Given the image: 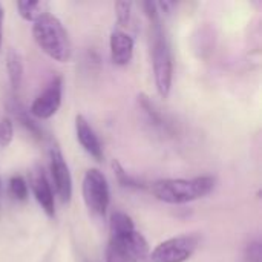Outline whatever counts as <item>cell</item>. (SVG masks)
Wrapping results in <instances>:
<instances>
[{"label": "cell", "instance_id": "1", "mask_svg": "<svg viewBox=\"0 0 262 262\" xmlns=\"http://www.w3.org/2000/svg\"><path fill=\"white\" fill-rule=\"evenodd\" d=\"M109 247L127 262H149L147 239L135 229L132 218L124 212H114L109 223Z\"/></svg>", "mask_w": 262, "mask_h": 262}, {"label": "cell", "instance_id": "2", "mask_svg": "<svg viewBox=\"0 0 262 262\" xmlns=\"http://www.w3.org/2000/svg\"><path fill=\"white\" fill-rule=\"evenodd\" d=\"M216 186V178L210 175L196 178H164L150 184L152 195L166 204H187L207 196Z\"/></svg>", "mask_w": 262, "mask_h": 262}, {"label": "cell", "instance_id": "3", "mask_svg": "<svg viewBox=\"0 0 262 262\" xmlns=\"http://www.w3.org/2000/svg\"><path fill=\"white\" fill-rule=\"evenodd\" d=\"M32 37L37 46L52 60L68 63L72 58V43L60 18L48 12L32 25Z\"/></svg>", "mask_w": 262, "mask_h": 262}, {"label": "cell", "instance_id": "4", "mask_svg": "<svg viewBox=\"0 0 262 262\" xmlns=\"http://www.w3.org/2000/svg\"><path fill=\"white\" fill-rule=\"evenodd\" d=\"M150 54H152V68L155 86L161 98H167L172 89L173 78V58L169 40L163 31L161 23L150 25Z\"/></svg>", "mask_w": 262, "mask_h": 262}, {"label": "cell", "instance_id": "5", "mask_svg": "<svg viewBox=\"0 0 262 262\" xmlns=\"http://www.w3.org/2000/svg\"><path fill=\"white\" fill-rule=\"evenodd\" d=\"M81 195L88 210L97 216L104 218L111 203V190L106 175L98 169L86 170L81 183Z\"/></svg>", "mask_w": 262, "mask_h": 262}, {"label": "cell", "instance_id": "6", "mask_svg": "<svg viewBox=\"0 0 262 262\" xmlns=\"http://www.w3.org/2000/svg\"><path fill=\"white\" fill-rule=\"evenodd\" d=\"M200 236L193 233L178 235L160 243L149 255V262H186L196 252Z\"/></svg>", "mask_w": 262, "mask_h": 262}, {"label": "cell", "instance_id": "7", "mask_svg": "<svg viewBox=\"0 0 262 262\" xmlns=\"http://www.w3.org/2000/svg\"><path fill=\"white\" fill-rule=\"evenodd\" d=\"M61 95H63V80L61 77H54L48 86L34 98L29 106V115L38 120H49L52 118L60 106H61Z\"/></svg>", "mask_w": 262, "mask_h": 262}, {"label": "cell", "instance_id": "8", "mask_svg": "<svg viewBox=\"0 0 262 262\" xmlns=\"http://www.w3.org/2000/svg\"><path fill=\"white\" fill-rule=\"evenodd\" d=\"M49 169L55 193L63 204H69L72 198V177L69 166L58 147H52L49 152Z\"/></svg>", "mask_w": 262, "mask_h": 262}, {"label": "cell", "instance_id": "9", "mask_svg": "<svg viewBox=\"0 0 262 262\" xmlns=\"http://www.w3.org/2000/svg\"><path fill=\"white\" fill-rule=\"evenodd\" d=\"M29 187L34 193L35 201L41 207V210L49 216H55V200L52 187L40 166H34V169L29 173Z\"/></svg>", "mask_w": 262, "mask_h": 262}, {"label": "cell", "instance_id": "10", "mask_svg": "<svg viewBox=\"0 0 262 262\" xmlns=\"http://www.w3.org/2000/svg\"><path fill=\"white\" fill-rule=\"evenodd\" d=\"M75 135H77V141L80 143V146L84 149L86 154H89L97 161L103 160V144L98 135L95 134L94 127L91 126V123L83 115L75 117Z\"/></svg>", "mask_w": 262, "mask_h": 262}, {"label": "cell", "instance_id": "11", "mask_svg": "<svg viewBox=\"0 0 262 262\" xmlns=\"http://www.w3.org/2000/svg\"><path fill=\"white\" fill-rule=\"evenodd\" d=\"M134 38L124 31H114L109 37L111 60L115 66H127L134 57Z\"/></svg>", "mask_w": 262, "mask_h": 262}, {"label": "cell", "instance_id": "12", "mask_svg": "<svg viewBox=\"0 0 262 262\" xmlns=\"http://www.w3.org/2000/svg\"><path fill=\"white\" fill-rule=\"evenodd\" d=\"M12 98H14V97H12ZM11 109H12V114H14V117L17 118V121L25 127V130H26L31 137H34L35 140H43V129L40 127L38 123L34 121V118L29 115V112H28L15 98L12 100Z\"/></svg>", "mask_w": 262, "mask_h": 262}, {"label": "cell", "instance_id": "13", "mask_svg": "<svg viewBox=\"0 0 262 262\" xmlns=\"http://www.w3.org/2000/svg\"><path fill=\"white\" fill-rule=\"evenodd\" d=\"M6 71L12 91H18L23 81V58L15 49H11L6 55Z\"/></svg>", "mask_w": 262, "mask_h": 262}, {"label": "cell", "instance_id": "14", "mask_svg": "<svg viewBox=\"0 0 262 262\" xmlns=\"http://www.w3.org/2000/svg\"><path fill=\"white\" fill-rule=\"evenodd\" d=\"M17 11L20 17L26 21H37L40 17L49 12V5L46 2H17Z\"/></svg>", "mask_w": 262, "mask_h": 262}, {"label": "cell", "instance_id": "15", "mask_svg": "<svg viewBox=\"0 0 262 262\" xmlns=\"http://www.w3.org/2000/svg\"><path fill=\"white\" fill-rule=\"evenodd\" d=\"M138 104L143 109V112L146 114L149 123L154 124V127H157V129H166L167 127L166 118L163 117V114L157 109V106L152 103V100L147 95L140 94L138 95Z\"/></svg>", "mask_w": 262, "mask_h": 262}, {"label": "cell", "instance_id": "16", "mask_svg": "<svg viewBox=\"0 0 262 262\" xmlns=\"http://www.w3.org/2000/svg\"><path fill=\"white\" fill-rule=\"evenodd\" d=\"M112 169L115 172V177H117L118 183L123 187H127V189H143L144 187V184L141 181H138L137 178H134L132 175H129L118 161H114L112 163Z\"/></svg>", "mask_w": 262, "mask_h": 262}, {"label": "cell", "instance_id": "17", "mask_svg": "<svg viewBox=\"0 0 262 262\" xmlns=\"http://www.w3.org/2000/svg\"><path fill=\"white\" fill-rule=\"evenodd\" d=\"M9 193H11L12 198L17 200V201H26V200H28L29 189H28V183L25 181L23 177L14 175V177L9 180Z\"/></svg>", "mask_w": 262, "mask_h": 262}, {"label": "cell", "instance_id": "18", "mask_svg": "<svg viewBox=\"0 0 262 262\" xmlns=\"http://www.w3.org/2000/svg\"><path fill=\"white\" fill-rule=\"evenodd\" d=\"M132 2H115L114 3V9H115V15H117V21L120 26H127L130 21V15H132Z\"/></svg>", "mask_w": 262, "mask_h": 262}, {"label": "cell", "instance_id": "19", "mask_svg": "<svg viewBox=\"0 0 262 262\" xmlns=\"http://www.w3.org/2000/svg\"><path fill=\"white\" fill-rule=\"evenodd\" d=\"M14 138V123L9 117L0 120V147H8Z\"/></svg>", "mask_w": 262, "mask_h": 262}, {"label": "cell", "instance_id": "20", "mask_svg": "<svg viewBox=\"0 0 262 262\" xmlns=\"http://www.w3.org/2000/svg\"><path fill=\"white\" fill-rule=\"evenodd\" d=\"M244 262H262V244L259 239L250 241L244 249Z\"/></svg>", "mask_w": 262, "mask_h": 262}, {"label": "cell", "instance_id": "21", "mask_svg": "<svg viewBox=\"0 0 262 262\" xmlns=\"http://www.w3.org/2000/svg\"><path fill=\"white\" fill-rule=\"evenodd\" d=\"M106 262H127L124 261L117 252H114L109 246L106 247Z\"/></svg>", "mask_w": 262, "mask_h": 262}, {"label": "cell", "instance_id": "22", "mask_svg": "<svg viewBox=\"0 0 262 262\" xmlns=\"http://www.w3.org/2000/svg\"><path fill=\"white\" fill-rule=\"evenodd\" d=\"M3 21H5V9L0 3V52H2V45H3Z\"/></svg>", "mask_w": 262, "mask_h": 262}, {"label": "cell", "instance_id": "23", "mask_svg": "<svg viewBox=\"0 0 262 262\" xmlns=\"http://www.w3.org/2000/svg\"><path fill=\"white\" fill-rule=\"evenodd\" d=\"M0 195H2V181H0Z\"/></svg>", "mask_w": 262, "mask_h": 262}]
</instances>
